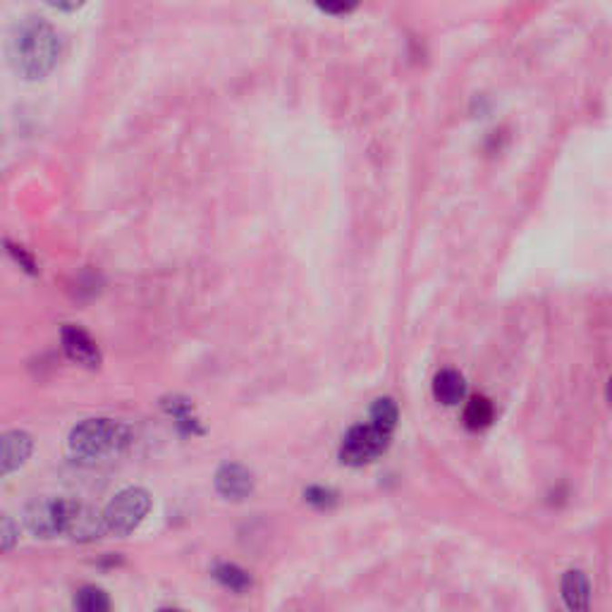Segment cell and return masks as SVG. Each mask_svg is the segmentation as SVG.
Instances as JSON below:
<instances>
[{
	"label": "cell",
	"instance_id": "52a82bcc",
	"mask_svg": "<svg viewBox=\"0 0 612 612\" xmlns=\"http://www.w3.org/2000/svg\"><path fill=\"white\" fill-rule=\"evenodd\" d=\"M254 474L246 467L242 465H223L216 474V490H218L220 496L226 497V500H233V503H239V500H246V497L254 493Z\"/></svg>",
	"mask_w": 612,
	"mask_h": 612
},
{
	"label": "cell",
	"instance_id": "8fae6325",
	"mask_svg": "<svg viewBox=\"0 0 612 612\" xmlns=\"http://www.w3.org/2000/svg\"><path fill=\"white\" fill-rule=\"evenodd\" d=\"M562 596H565V603L572 610H587L588 600H591V587H588L587 574L579 572V569H572V572L565 574Z\"/></svg>",
	"mask_w": 612,
	"mask_h": 612
},
{
	"label": "cell",
	"instance_id": "9c48e42d",
	"mask_svg": "<svg viewBox=\"0 0 612 612\" xmlns=\"http://www.w3.org/2000/svg\"><path fill=\"white\" fill-rule=\"evenodd\" d=\"M34 450V440L29 433L25 431H10L0 440V471L3 477L13 474L15 469H20L25 465L29 455Z\"/></svg>",
	"mask_w": 612,
	"mask_h": 612
},
{
	"label": "cell",
	"instance_id": "d6986e66",
	"mask_svg": "<svg viewBox=\"0 0 612 612\" xmlns=\"http://www.w3.org/2000/svg\"><path fill=\"white\" fill-rule=\"evenodd\" d=\"M316 5L328 15H349L356 10L359 0H316Z\"/></svg>",
	"mask_w": 612,
	"mask_h": 612
},
{
	"label": "cell",
	"instance_id": "30bf717a",
	"mask_svg": "<svg viewBox=\"0 0 612 612\" xmlns=\"http://www.w3.org/2000/svg\"><path fill=\"white\" fill-rule=\"evenodd\" d=\"M433 395L436 400L443 402V405H457V402L465 400L467 395V383L462 378V374L452 371V368H445L436 376L433 380Z\"/></svg>",
	"mask_w": 612,
	"mask_h": 612
},
{
	"label": "cell",
	"instance_id": "3957f363",
	"mask_svg": "<svg viewBox=\"0 0 612 612\" xmlns=\"http://www.w3.org/2000/svg\"><path fill=\"white\" fill-rule=\"evenodd\" d=\"M390 436H393V433L376 426L374 421H371V424H359L355 426V428H349L347 436L342 438L340 445L342 465L364 467L368 465V462L378 459L380 455L387 450Z\"/></svg>",
	"mask_w": 612,
	"mask_h": 612
},
{
	"label": "cell",
	"instance_id": "4fadbf2b",
	"mask_svg": "<svg viewBox=\"0 0 612 612\" xmlns=\"http://www.w3.org/2000/svg\"><path fill=\"white\" fill-rule=\"evenodd\" d=\"M213 577H216L223 587L230 588V591L235 593H245L246 588L252 587V577H249L242 567H237V565H230V562L216 565Z\"/></svg>",
	"mask_w": 612,
	"mask_h": 612
},
{
	"label": "cell",
	"instance_id": "9a60e30c",
	"mask_svg": "<svg viewBox=\"0 0 612 612\" xmlns=\"http://www.w3.org/2000/svg\"><path fill=\"white\" fill-rule=\"evenodd\" d=\"M493 414H496V409L486 397H474L465 409V424L469 426L471 431H481V428L490 426Z\"/></svg>",
	"mask_w": 612,
	"mask_h": 612
},
{
	"label": "cell",
	"instance_id": "7c38bea8",
	"mask_svg": "<svg viewBox=\"0 0 612 612\" xmlns=\"http://www.w3.org/2000/svg\"><path fill=\"white\" fill-rule=\"evenodd\" d=\"M163 409L170 414L177 424L182 433H201L199 419L194 416L192 402L182 400V397H170V400H163Z\"/></svg>",
	"mask_w": 612,
	"mask_h": 612
},
{
	"label": "cell",
	"instance_id": "5bb4252c",
	"mask_svg": "<svg viewBox=\"0 0 612 612\" xmlns=\"http://www.w3.org/2000/svg\"><path fill=\"white\" fill-rule=\"evenodd\" d=\"M75 607L82 612H105L110 610V598L104 588L98 587H85L79 588L75 596Z\"/></svg>",
	"mask_w": 612,
	"mask_h": 612
},
{
	"label": "cell",
	"instance_id": "7402d4cb",
	"mask_svg": "<svg viewBox=\"0 0 612 612\" xmlns=\"http://www.w3.org/2000/svg\"><path fill=\"white\" fill-rule=\"evenodd\" d=\"M607 402H610V406H612V378L607 380Z\"/></svg>",
	"mask_w": 612,
	"mask_h": 612
},
{
	"label": "cell",
	"instance_id": "6da1fadb",
	"mask_svg": "<svg viewBox=\"0 0 612 612\" xmlns=\"http://www.w3.org/2000/svg\"><path fill=\"white\" fill-rule=\"evenodd\" d=\"M60 53L58 34L44 20H26L13 39L15 70L26 79H41L55 67Z\"/></svg>",
	"mask_w": 612,
	"mask_h": 612
},
{
	"label": "cell",
	"instance_id": "e0dca14e",
	"mask_svg": "<svg viewBox=\"0 0 612 612\" xmlns=\"http://www.w3.org/2000/svg\"><path fill=\"white\" fill-rule=\"evenodd\" d=\"M304 500L309 505L318 509H326L330 505H336V493L328 488H323V486H311V488L304 490Z\"/></svg>",
	"mask_w": 612,
	"mask_h": 612
},
{
	"label": "cell",
	"instance_id": "ac0fdd59",
	"mask_svg": "<svg viewBox=\"0 0 612 612\" xmlns=\"http://www.w3.org/2000/svg\"><path fill=\"white\" fill-rule=\"evenodd\" d=\"M20 541V527H15L13 517H3V524H0V548L10 553L15 548V543Z\"/></svg>",
	"mask_w": 612,
	"mask_h": 612
},
{
	"label": "cell",
	"instance_id": "5b68a950",
	"mask_svg": "<svg viewBox=\"0 0 612 612\" xmlns=\"http://www.w3.org/2000/svg\"><path fill=\"white\" fill-rule=\"evenodd\" d=\"M108 531L105 512H98L96 507L85 503H72L65 500L63 512V536L79 543L98 541Z\"/></svg>",
	"mask_w": 612,
	"mask_h": 612
},
{
	"label": "cell",
	"instance_id": "7a4b0ae2",
	"mask_svg": "<svg viewBox=\"0 0 612 612\" xmlns=\"http://www.w3.org/2000/svg\"><path fill=\"white\" fill-rule=\"evenodd\" d=\"M132 443V431L120 421L86 419L70 433V455L79 462H98L108 459Z\"/></svg>",
	"mask_w": 612,
	"mask_h": 612
},
{
	"label": "cell",
	"instance_id": "44dd1931",
	"mask_svg": "<svg viewBox=\"0 0 612 612\" xmlns=\"http://www.w3.org/2000/svg\"><path fill=\"white\" fill-rule=\"evenodd\" d=\"M45 3L53 7H58V10H67V13H70V10H77V7L85 5L86 0H45Z\"/></svg>",
	"mask_w": 612,
	"mask_h": 612
},
{
	"label": "cell",
	"instance_id": "8992f818",
	"mask_svg": "<svg viewBox=\"0 0 612 612\" xmlns=\"http://www.w3.org/2000/svg\"><path fill=\"white\" fill-rule=\"evenodd\" d=\"M65 500L60 497H36L25 507V527L36 538L63 536Z\"/></svg>",
	"mask_w": 612,
	"mask_h": 612
},
{
	"label": "cell",
	"instance_id": "ba28073f",
	"mask_svg": "<svg viewBox=\"0 0 612 612\" xmlns=\"http://www.w3.org/2000/svg\"><path fill=\"white\" fill-rule=\"evenodd\" d=\"M60 340H63L65 355L70 356L75 364H82L86 368H96L101 364L98 345L91 340L86 330L77 328V326H65L63 333H60Z\"/></svg>",
	"mask_w": 612,
	"mask_h": 612
},
{
	"label": "cell",
	"instance_id": "2e32d148",
	"mask_svg": "<svg viewBox=\"0 0 612 612\" xmlns=\"http://www.w3.org/2000/svg\"><path fill=\"white\" fill-rule=\"evenodd\" d=\"M397 416H400L397 405H395L390 397H380V400H376L374 406H371V421L390 433H393V428L397 426Z\"/></svg>",
	"mask_w": 612,
	"mask_h": 612
},
{
	"label": "cell",
	"instance_id": "277c9868",
	"mask_svg": "<svg viewBox=\"0 0 612 612\" xmlns=\"http://www.w3.org/2000/svg\"><path fill=\"white\" fill-rule=\"evenodd\" d=\"M151 509V496L144 488L120 490L110 505L105 507V522L108 531L115 536H129L142 527Z\"/></svg>",
	"mask_w": 612,
	"mask_h": 612
},
{
	"label": "cell",
	"instance_id": "ffe728a7",
	"mask_svg": "<svg viewBox=\"0 0 612 612\" xmlns=\"http://www.w3.org/2000/svg\"><path fill=\"white\" fill-rule=\"evenodd\" d=\"M10 254H13V256L17 258V261H20L22 266H25L26 271H29V273H36V264H34V258H32V256H26L25 249H22V246H10Z\"/></svg>",
	"mask_w": 612,
	"mask_h": 612
}]
</instances>
